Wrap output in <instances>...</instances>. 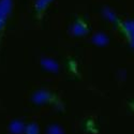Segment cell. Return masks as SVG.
<instances>
[{"instance_id": "277c9868", "label": "cell", "mask_w": 134, "mask_h": 134, "mask_svg": "<svg viewBox=\"0 0 134 134\" xmlns=\"http://www.w3.org/2000/svg\"><path fill=\"white\" fill-rule=\"evenodd\" d=\"M27 134H39V128L36 124H31L27 127Z\"/></svg>"}, {"instance_id": "6da1fadb", "label": "cell", "mask_w": 134, "mask_h": 134, "mask_svg": "<svg viewBox=\"0 0 134 134\" xmlns=\"http://www.w3.org/2000/svg\"><path fill=\"white\" fill-rule=\"evenodd\" d=\"M51 99V94L48 92H44V91H40L37 94H35L33 97V101L37 103H43V102H47Z\"/></svg>"}, {"instance_id": "3957f363", "label": "cell", "mask_w": 134, "mask_h": 134, "mask_svg": "<svg viewBox=\"0 0 134 134\" xmlns=\"http://www.w3.org/2000/svg\"><path fill=\"white\" fill-rule=\"evenodd\" d=\"M47 133H48V134H63L62 130H61L58 126H54V125H52V126L48 128Z\"/></svg>"}, {"instance_id": "7a4b0ae2", "label": "cell", "mask_w": 134, "mask_h": 134, "mask_svg": "<svg viewBox=\"0 0 134 134\" xmlns=\"http://www.w3.org/2000/svg\"><path fill=\"white\" fill-rule=\"evenodd\" d=\"M10 130L14 134H19L24 131V126L20 121H13L10 126Z\"/></svg>"}]
</instances>
